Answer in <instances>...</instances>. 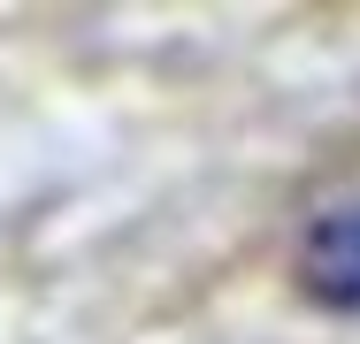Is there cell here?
I'll list each match as a JSON object with an SVG mask.
<instances>
[{"label": "cell", "mask_w": 360, "mask_h": 344, "mask_svg": "<svg viewBox=\"0 0 360 344\" xmlns=\"http://www.w3.org/2000/svg\"><path fill=\"white\" fill-rule=\"evenodd\" d=\"M299 283L338 306V314H360V206H338L314 222L307 253H299Z\"/></svg>", "instance_id": "cell-1"}]
</instances>
